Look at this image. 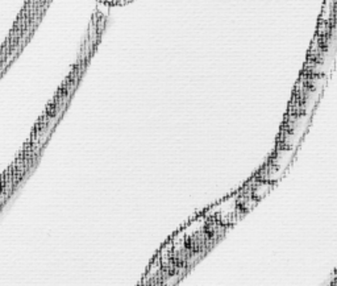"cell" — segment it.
Here are the masks:
<instances>
[{
	"label": "cell",
	"instance_id": "1",
	"mask_svg": "<svg viewBox=\"0 0 337 286\" xmlns=\"http://www.w3.org/2000/svg\"><path fill=\"white\" fill-rule=\"evenodd\" d=\"M110 7L111 5L108 4V3L99 0V1H96V15L102 16V18H106L108 12H110Z\"/></svg>",
	"mask_w": 337,
	"mask_h": 286
},
{
	"label": "cell",
	"instance_id": "2",
	"mask_svg": "<svg viewBox=\"0 0 337 286\" xmlns=\"http://www.w3.org/2000/svg\"><path fill=\"white\" fill-rule=\"evenodd\" d=\"M95 1H98V0H95Z\"/></svg>",
	"mask_w": 337,
	"mask_h": 286
}]
</instances>
